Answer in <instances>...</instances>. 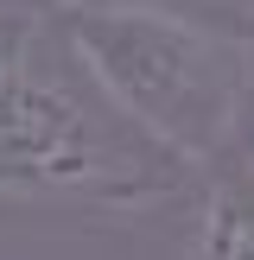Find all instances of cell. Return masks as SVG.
<instances>
[{"label": "cell", "mask_w": 254, "mask_h": 260, "mask_svg": "<svg viewBox=\"0 0 254 260\" xmlns=\"http://www.w3.org/2000/svg\"><path fill=\"white\" fill-rule=\"evenodd\" d=\"M64 32L96 95L172 159L203 165L235 140L254 89L248 38L184 19L159 0H83Z\"/></svg>", "instance_id": "1"}, {"label": "cell", "mask_w": 254, "mask_h": 260, "mask_svg": "<svg viewBox=\"0 0 254 260\" xmlns=\"http://www.w3.org/2000/svg\"><path fill=\"white\" fill-rule=\"evenodd\" d=\"M0 172L19 190H127V159L96 108L32 63L0 83Z\"/></svg>", "instance_id": "2"}, {"label": "cell", "mask_w": 254, "mask_h": 260, "mask_svg": "<svg viewBox=\"0 0 254 260\" xmlns=\"http://www.w3.org/2000/svg\"><path fill=\"white\" fill-rule=\"evenodd\" d=\"M190 260H254V178H223L203 197Z\"/></svg>", "instance_id": "3"}, {"label": "cell", "mask_w": 254, "mask_h": 260, "mask_svg": "<svg viewBox=\"0 0 254 260\" xmlns=\"http://www.w3.org/2000/svg\"><path fill=\"white\" fill-rule=\"evenodd\" d=\"M25 45H32V19L13 13V7H0V83L25 63Z\"/></svg>", "instance_id": "4"}, {"label": "cell", "mask_w": 254, "mask_h": 260, "mask_svg": "<svg viewBox=\"0 0 254 260\" xmlns=\"http://www.w3.org/2000/svg\"><path fill=\"white\" fill-rule=\"evenodd\" d=\"M0 190H19V184H13V178H7V172H0Z\"/></svg>", "instance_id": "5"}, {"label": "cell", "mask_w": 254, "mask_h": 260, "mask_svg": "<svg viewBox=\"0 0 254 260\" xmlns=\"http://www.w3.org/2000/svg\"><path fill=\"white\" fill-rule=\"evenodd\" d=\"M229 7H254V0H229Z\"/></svg>", "instance_id": "6"}, {"label": "cell", "mask_w": 254, "mask_h": 260, "mask_svg": "<svg viewBox=\"0 0 254 260\" xmlns=\"http://www.w3.org/2000/svg\"><path fill=\"white\" fill-rule=\"evenodd\" d=\"M64 7H83V0H64Z\"/></svg>", "instance_id": "7"}]
</instances>
